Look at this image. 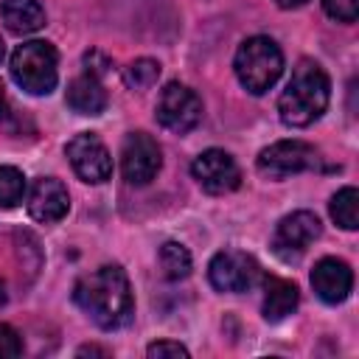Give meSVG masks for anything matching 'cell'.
I'll list each match as a JSON object with an SVG mask.
<instances>
[{
	"instance_id": "cell-24",
	"label": "cell",
	"mask_w": 359,
	"mask_h": 359,
	"mask_svg": "<svg viewBox=\"0 0 359 359\" xmlns=\"http://www.w3.org/2000/svg\"><path fill=\"white\" fill-rule=\"evenodd\" d=\"M20 126H22V123H20V115H17L14 107L8 104V98H6V87H3V81H0V129L17 135Z\"/></svg>"
},
{
	"instance_id": "cell-7",
	"label": "cell",
	"mask_w": 359,
	"mask_h": 359,
	"mask_svg": "<svg viewBox=\"0 0 359 359\" xmlns=\"http://www.w3.org/2000/svg\"><path fill=\"white\" fill-rule=\"evenodd\" d=\"M65 154H67L73 171L79 174V180H84L90 185H101V182H107L112 177L109 149L93 132H81V135L70 137L67 146H65Z\"/></svg>"
},
{
	"instance_id": "cell-23",
	"label": "cell",
	"mask_w": 359,
	"mask_h": 359,
	"mask_svg": "<svg viewBox=\"0 0 359 359\" xmlns=\"http://www.w3.org/2000/svg\"><path fill=\"white\" fill-rule=\"evenodd\" d=\"M146 353L151 359H163V356H177V359H188V348L180 345V342H171V339H160V342H151L146 348Z\"/></svg>"
},
{
	"instance_id": "cell-18",
	"label": "cell",
	"mask_w": 359,
	"mask_h": 359,
	"mask_svg": "<svg viewBox=\"0 0 359 359\" xmlns=\"http://www.w3.org/2000/svg\"><path fill=\"white\" fill-rule=\"evenodd\" d=\"M191 252L180 241H165L160 247V269L168 280H182L191 275Z\"/></svg>"
},
{
	"instance_id": "cell-19",
	"label": "cell",
	"mask_w": 359,
	"mask_h": 359,
	"mask_svg": "<svg viewBox=\"0 0 359 359\" xmlns=\"http://www.w3.org/2000/svg\"><path fill=\"white\" fill-rule=\"evenodd\" d=\"M25 196V177L14 165H0V208H14Z\"/></svg>"
},
{
	"instance_id": "cell-17",
	"label": "cell",
	"mask_w": 359,
	"mask_h": 359,
	"mask_svg": "<svg viewBox=\"0 0 359 359\" xmlns=\"http://www.w3.org/2000/svg\"><path fill=\"white\" fill-rule=\"evenodd\" d=\"M331 219L342 227V230H356L359 227V191L353 185H345L339 188L334 196H331Z\"/></svg>"
},
{
	"instance_id": "cell-8",
	"label": "cell",
	"mask_w": 359,
	"mask_h": 359,
	"mask_svg": "<svg viewBox=\"0 0 359 359\" xmlns=\"http://www.w3.org/2000/svg\"><path fill=\"white\" fill-rule=\"evenodd\" d=\"M163 165V151L157 140L146 132H129L121 146V171L129 185H149Z\"/></svg>"
},
{
	"instance_id": "cell-14",
	"label": "cell",
	"mask_w": 359,
	"mask_h": 359,
	"mask_svg": "<svg viewBox=\"0 0 359 359\" xmlns=\"http://www.w3.org/2000/svg\"><path fill=\"white\" fill-rule=\"evenodd\" d=\"M67 107L79 115H101L107 109V90L95 73H81L67 84Z\"/></svg>"
},
{
	"instance_id": "cell-15",
	"label": "cell",
	"mask_w": 359,
	"mask_h": 359,
	"mask_svg": "<svg viewBox=\"0 0 359 359\" xmlns=\"http://www.w3.org/2000/svg\"><path fill=\"white\" fill-rule=\"evenodd\" d=\"M300 303V292L297 283L278 278V275H266L264 278V320L266 323H280L286 320Z\"/></svg>"
},
{
	"instance_id": "cell-10",
	"label": "cell",
	"mask_w": 359,
	"mask_h": 359,
	"mask_svg": "<svg viewBox=\"0 0 359 359\" xmlns=\"http://www.w3.org/2000/svg\"><path fill=\"white\" fill-rule=\"evenodd\" d=\"M258 261L241 250H222L208 264V278L219 292H247L258 280Z\"/></svg>"
},
{
	"instance_id": "cell-25",
	"label": "cell",
	"mask_w": 359,
	"mask_h": 359,
	"mask_svg": "<svg viewBox=\"0 0 359 359\" xmlns=\"http://www.w3.org/2000/svg\"><path fill=\"white\" fill-rule=\"evenodd\" d=\"M76 353L79 356H109V351L107 348H98V345H81Z\"/></svg>"
},
{
	"instance_id": "cell-6",
	"label": "cell",
	"mask_w": 359,
	"mask_h": 359,
	"mask_svg": "<svg viewBox=\"0 0 359 359\" xmlns=\"http://www.w3.org/2000/svg\"><path fill=\"white\" fill-rule=\"evenodd\" d=\"M154 115H157V123L165 126L168 132L185 135L202 121V101L191 87H185L180 81H168L160 90Z\"/></svg>"
},
{
	"instance_id": "cell-28",
	"label": "cell",
	"mask_w": 359,
	"mask_h": 359,
	"mask_svg": "<svg viewBox=\"0 0 359 359\" xmlns=\"http://www.w3.org/2000/svg\"><path fill=\"white\" fill-rule=\"evenodd\" d=\"M3 53H6V48H3V39H0V62H3Z\"/></svg>"
},
{
	"instance_id": "cell-26",
	"label": "cell",
	"mask_w": 359,
	"mask_h": 359,
	"mask_svg": "<svg viewBox=\"0 0 359 359\" xmlns=\"http://www.w3.org/2000/svg\"><path fill=\"white\" fill-rule=\"evenodd\" d=\"M280 8H300V6H306L309 0H275Z\"/></svg>"
},
{
	"instance_id": "cell-27",
	"label": "cell",
	"mask_w": 359,
	"mask_h": 359,
	"mask_svg": "<svg viewBox=\"0 0 359 359\" xmlns=\"http://www.w3.org/2000/svg\"><path fill=\"white\" fill-rule=\"evenodd\" d=\"M6 300H8V294H6V286H3V283H0V309H3V306H6Z\"/></svg>"
},
{
	"instance_id": "cell-11",
	"label": "cell",
	"mask_w": 359,
	"mask_h": 359,
	"mask_svg": "<svg viewBox=\"0 0 359 359\" xmlns=\"http://www.w3.org/2000/svg\"><path fill=\"white\" fill-rule=\"evenodd\" d=\"M191 174L202 185V191H208L213 196L230 194V191H236L241 185V171H238L236 160L224 149H208V151H202L191 163Z\"/></svg>"
},
{
	"instance_id": "cell-4",
	"label": "cell",
	"mask_w": 359,
	"mask_h": 359,
	"mask_svg": "<svg viewBox=\"0 0 359 359\" xmlns=\"http://www.w3.org/2000/svg\"><path fill=\"white\" fill-rule=\"evenodd\" d=\"M11 79L20 90L31 95H48L59 81V56L56 48L45 39H31L17 45L11 53Z\"/></svg>"
},
{
	"instance_id": "cell-1",
	"label": "cell",
	"mask_w": 359,
	"mask_h": 359,
	"mask_svg": "<svg viewBox=\"0 0 359 359\" xmlns=\"http://www.w3.org/2000/svg\"><path fill=\"white\" fill-rule=\"evenodd\" d=\"M76 306L104 331H115L126 325L135 314V300L129 289V278L118 264L98 266L79 278L73 289Z\"/></svg>"
},
{
	"instance_id": "cell-20",
	"label": "cell",
	"mask_w": 359,
	"mask_h": 359,
	"mask_svg": "<svg viewBox=\"0 0 359 359\" xmlns=\"http://www.w3.org/2000/svg\"><path fill=\"white\" fill-rule=\"evenodd\" d=\"M160 62L157 59H135L129 67H126V73H123V79H126V84L132 87V90H149V87H154L157 84V79H160Z\"/></svg>"
},
{
	"instance_id": "cell-16",
	"label": "cell",
	"mask_w": 359,
	"mask_h": 359,
	"mask_svg": "<svg viewBox=\"0 0 359 359\" xmlns=\"http://www.w3.org/2000/svg\"><path fill=\"white\" fill-rule=\"evenodd\" d=\"M0 17L11 34H34L45 25V8L39 0H3Z\"/></svg>"
},
{
	"instance_id": "cell-3",
	"label": "cell",
	"mask_w": 359,
	"mask_h": 359,
	"mask_svg": "<svg viewBox=\"0 0 359 359\" xmlns=\"http://www.w3.org/2000/svg\"><path fill=\"white\" fill-rule=\"evenodd\" d=\"M233 70L247 93L264 95L278 84L283 73V53L269 36H247L236 50Z\"/></svg>"
},
{
	"instance_id": "cell-9",
	"label": "cell",
	"mask_w": 359,
	"mask_h": 359,
	"mask_svg": "<svg viewBox=\"0 0 359 359\" xmlns=\"http://www.w3.org/2000/svg\"><path fill=\"white\" fill-rule=\"evenodd\" d=\"M323 233V224L317 219V213L311 210H294L289 216H283L275 227L272 236V250L283 258V261H297Z\"/></svg>"
},
{
	"instance_id": "cell-21",
	"label": "cell",
	"mask_w": 359,
	"mask_h": 359,
	"mask_svg": "<svg viewBox=\"0 0 359 359\" xmlns=\"http://www.w3.org/2000/svg\"><path fill=\"white\" fill-rule=\"evenodd\" d=\"M323 8L337 22H353L359 14V0H323Z\"/></svg>"
},
{
	"instance_id": "cell-2",
	"label": "cell",
	"mask_w": 359,
	"mask_h": 359,
	"mask_svg": "<svg viewBox=\"0 0 359 359\" xmlns=\"http://www.w3.org/2000/svg\"><path fill=\"white\" fill-rule=\"evenodd\" d=\"M328 98H331V81L325 70L317 62L303 59L292 70V79L278 98V115L286 126L303 129L311 126L325 112Z\"/></svg>"
},
{
	"instance_id": "cell-12",
	"label": "cell",
	"mask_w": 359,
	"mask_h": 359,
	"mask_svg": "<svg viewBox=\"0 0 359 359\" xmlns=\"http://www.w3.org/2000/svg\"><path fill=\"white\" fill-rule=\"evenodd\" d=\"M70 210V196L62 180L56 177H39L34 180L31 191H28V213L34 222L42 224H53L59 219H65Z\"/></svg>"
},
{
	"instance_id": "cell-13",
	"label": "cell",
	"mask_w": 359,
	"mask_h": 359,
	"mask_svg": "<svg viewBox=\"0 0 359 359\" xmlns=\"http://www.w3.org/2000/svg\"><path fill=\"white\" fill-rule=\"evenodd\" d=\"M311 286L320 300L337 306L342 303L353 289V272L342 258H320L311 269Z\"/></svg>"
},
{
	"instance_id": "cell-5",
	"label": "cell",
	"mask_w": 359,
	"mask_h": 359,
	"mask_svg": "<svg viewBox=\"0 0 359 359\" xmlns=\"http://www.w3.org/2000/svg\"><path fill=\"white\" fill-rule=\"evenodd\" d=\"M320 151L306 143V140H278L272 146H266L258 160H255V168L261 177H269V180H286L292 174H300V171H314L320 168Z\"/></svg>"
},
{
	"instance_id": "cell-22",
	"label": "cell",
	"mask_w": 359,
	"mask_h": 359,
	"mask_svg": "<svg viewBox=\"0 0 359 359\" xmlns=\"http://www.w3.org/2000/svg\"><path fill=\"white\" fill-rule=\"evenodd\" d=\"M20 353H22V339H20V334H17L11 325L0 323V359L20 356Z\"/></svg>"
}]
</instances>
